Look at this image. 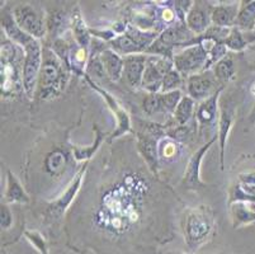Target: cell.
Instances as JSON below:
<instances>
[{"label": "cell", "mask_w": 255, "mask_h": 254, "mask_svg": "<svg viewBox=\"0 0 255 254\" xmlns=\"http://www.w3.org/2000/svg\"><path fill=\"white\" fill-rule=\"evenodd\" d=\"M14 20L22 31L33 38L38 39L45 36L46 25L43 15L31 5H19L14 9Z\"/></svg>", "instance_id": "ba28073f"}, {"label": "cell", "mask_w": 255, "mask_h": 254, "mask_svg": "<svg viewBox=\"0 0 255 254\" xmlns=\"http://www.w3.org/2000/svg\"><path fill=\"white\" fill-rule=\"evenodd\" d=\"M160 15H161V19H163L165 23H171L174 22V19H175V11H174L171 8H163L161 9Z\"/></svg>", "instance_id": "74e56055"}, {"label": "cell", "mask_w": 255, "mask_h": 254, "mask_svg": "<svg viewBox=\"0 0 255 254\" xmlns=\"http://www.w3.org/2000/svg\"><path fill=\"white\" fill-rule=\"evenodd\" d=\"M156 32H143L137 28L129 27L126 33L112 39L111 46L118 55H137L142 51H147V48L156 41Z\"/></svg>", "instance_id": "5b68a950"}, {"label": "cell", "mask_w": 255, "mask_h": 254, "mask_svg": "<svg viewBox=\"0 0 255 254\" xmlns=\"http://www.w3.org/2000/svg\"><path fill=\"white\" fill-rule=\"evenodd\" d=\"M74 32H75L76 41L79 42L80 47L87 48L89 45V33H88V29L85 28V23L83 22L82 17L80 15H76V19L74 22Z\"/></svg>", "instance_id": "d6a6232c"}, {"label": "cell", "mask_w": 255, "mask_h": 254, "mask_svg": "<svg viewBox=\"0 0 255 254\" xmlns=\"http://www.w3.org/2000/svg\"><path fill=\"white\" fill-rule=\"evenodd\" d=\"M238 190L241 196L248 197V201L255 199V172H248L239 176Z\"/></svg>", "instance_id": "484cf974"}, {"label": "cell", "mask_w": 255, "mask_h": 254, "mask_svg": "<svg viewBox=\"0 0 255 254\" xmlns=\"http://www.w3.org/2000/svg\"><path fill=\"white\" fill-rule=\"evenodd\" d=\"M233 215L239 223H250L255 220V201H238L233 206Z\"/></svg>", "instance_id": "cb8c5ba5"}, {"label": "cell", "mask_w": 255, "mask_h": 254, "mask_svg": "<svg viewBox=\"0 0 255 254\" xmlns=\"http://www.w3.org/2000/svg\"><path fill=\"white\" fill-rule=\"evenodd\" d=\"M97 136H96V143L93 144L90 148H79V146H74V155H75L76 160H88L90 159L93 154L96 153L98 146L101 145V141L103 139V134L101 132V130L98 127H96Z\"/></svg>", "instance_id": "f546056e"}, {"label": "cell", "mask_w": 255, "mask_h": 254, "mask_svg": "<svg viewBox=\"0 0 255 254\" xmlns=\"http://www.w3.org/2000/svg\"><path fill=\"white\" fill-rule=\"evenodd\" d=\"M138 193L136 177L127 176L122 183L103 196L101 209L97 214L98 225L116 234L129 229L140 219Z\"/></svg>", "instance_id": "6da1fadb"}, {"label": "cell", "mask_w": 255, "mask_h": 254, "mask_svg": "<svg viewBox=\"0 0 255 254\" xmlns=\"http://www.w3.org/2000/svg\"><path fill=\"white\" fill-rule=\"evenodd\" d=\"M84 171H85V168H83L82 171L79 172L78 176H76V178H75V181H73V183H71L70 187L66 190L65 195L62 196L61 199H60L56 204H55V209H53V211L64 213L65 210H66V207L71 204L73 199L75 197L76 193H78L79 188H80V186H82L83 177H84Z\"/></svg>", "instance_id": "603a6c76"}, {"label": "cell", "mask_w": 255, "mask_h": 254, "mask_svg": "<svg viewBox=\"0 0 255 254\" xmlns=\"http://www.w3.org/2000/svg\"><path fill=\"white\" fill-rule=\"evenodd\" d=\"M138 148L141 154L145 157L147 164L151 167V169H156L157 158H159V150H157L156 140H152L149 136H141L138 140Z\"/></svg>", "instance_id": "7402d4cb"}, {"label": "cell", "mask_w": 255, "mask_h": 254, "mask_svg": "<svg viewBox=\"0 0 255 254\" xmlns=\"http://www.w3.org/2000/svg\"><path fill=\"white\" fill-rule=\"evenodd\" d=\"M45 165L48 173H51L52 176H57V174H60L65 169L66 157H65V154L62 151L55 150L51 154H48L45 160Z\"/></svg>", "instance_id": "4316f807"}, {"label": "cell", "mask_w": 255, "mask_h": 254, "mask_svg": "<svg viewBox=\"0 0 255 254\" xmlns=\"http://www.w3.org/2000/svg\"><path fill=\"white\" fill-rule=\"evenodd\" d=\"M239 13L238 4L233 5H217L212 8V23L217 27L230 28L235 24Z\"/></svg>", "instance_id": "e0dca14e"}, {"label": "cell", "mask_w": 255, "mask_h": 254, "mask_svg": "<svg viewBox=\"0 0 255 254\" xmlns=\"http://www.w3.org/2000/svg\"><path fill=\"white\" fill-rule=\"evenodd\" d=\"M180 84H182V76H180V73L178 70L173 69L170 73L166 74L165 78H164L161 90H163V93L174 92V90H178V88L180 87Z\"/></svg>", "instance_id": "836d02e7"}, {"label": "cell", "mask_w": 255, "mask_h": 254, "mask_svg": "<svg viewBox=\"0 0 255 254\" xmlns=\"http://www.w3.org/2000/svg\"><path fill=\"white\" fill-rule=\"evenodd\" d=\"M250 93H252L253 95H255V80L253 81L252 85H250Z\"/></svg>", "instance_id": "f35d334b"}, {"label": "cell", "mask_w": 255, "mask_h": 254, "mask_svg": "<svg viewBox=\"0 0 255 254\" xmlns=\"http://www.w3.org/2000/svg\"><path fill=\"white\" fill-rule=\"evenodd\" d=\"M20 57L17 46L10 42L1 43V94L9 95L19 89Z\"/></svg>", "instance_id": "7a4b0ae2"}, {"label": "cell", "mask_w": 255, "mask_h": 254, "mask_svg": "<svg viewBox=\"0 0 255 254\" xmlns=\"http://www.w3.org/2000/svg\"><path fill=\"white\" fill-rule=\"evenodd\" d=\"M182 101L180 90L159 94V107L161 112H175L178 104Z\"/></svg>", "instance_id": "f1b7e54d"}, {"label": "cell", "mask_w": 255, "mask_h": 254, "mask_svg": "<svg viewBox=\"0 0 255 254\" xmlns=\"http://www.w3.org/2000/svg\"><path fill=\"white\" fill-rule=\"evenodd\" d=\"M157 150H159V158L166 160V162H171L178 157L179 146L171 140H163L157 146Z\"/></svg>", "instance_id": "1f68e13d"}, {"label": "cell", "mask_w": 255, "mask_h": 254, "mask_svg": "<svg viewBox=\"0 0 255 254\" xmlns=\"http://www.w3.org/2000/svg\"><path fill=\"white\" fill-rule=\"evenodd\" d=\"M13 216H11L10 210L6 205H1V228L3 229H8L10 228L11 223H13Z\"/></svg>", "instance_id": "d590c367"}, {"label": "cell", "mask_w": 255, "mask_h": 254, "mask_svg": "<svg viewBox=\"0 0 255 254\" xmlns=\"http://www.w3.org/2000/svg\"><path fill=\"white\" fill-rule=\"evenodd\" d=\"M85 79H87L88 83H89L90 85H92L93 89H96L97 92L101 93V94L103 95V98L107 101V103H108L110 108L112 109L113 113H115V115L117 116V118H118V129H117V131H116L115 134L112 135V137H118V136H120V135L126 134V132L131 131V122H129V117H128V115H127V113H126V111H125V109L122 108V107H121L120 104L117 103V101H116L115 98H113L112 95L110 94V93H107L106 90L101 89V88H99L98 85H97V84L94 83V81L90 80L89 76L85 75Z\"/></svg>", "instance_id": "4fadbf2b"}, {"label": "cell", "mask_w": 255, "mask_h": 254, "mask_svg": "<svg viewBox=\"0 0 255 254\" xmlns=\"http://www.w3.org/2000/svg\"><path fill=\"white\" fill-rule=\"evenodd\" d=\"M173 59L164 56H149L141 87L150 93H157L163 87L164 78L173 70Z\"/></svg>", "instance_id": "8992f818"}, {"label": "cell", "mask_w": 255, "mask_h": 254, "mask_svg": "<svg viewBox=\"0 0 255 254\" xmlns=\"http://www.w3.org/2000/svg\"><path fill=\"white\" fill-rule=\"evenodd\" d=\"M124 61H125L124 75L126 76L129 85L133 88L141 87L142 79H143V73H145L146 61H147V56L141 55V53H137V55L125 56Z\"/></svg>", "instance_id": "7c38bea8"}, {"label": "cell", "mask_w": 255, "mask_h": 254, "mask_svg": "<svg viewBox=\"0 0 255 254\" xmlns=\"http://www.w3.org/2000/svg\"><path fill=\"white\" fill-rule=\"evenodd\" d=\"M64 76L62 64L55 57L53 52H43V62L38 78L39 97L56 95L65 85Z\"/></svg>", "instance_id": "3957f363"}, {"label": "cell", "mask_w": 255, "mask_h": 254, "mask_svg": "<svg viewBox=\"0 0 255 254\" xmlns=\"http://www.w3.org/2000/svg\"><path fill=\"white\" fill-rule=\"evenodd\" d=\"M175 70L184 75H194L196 71L205 69L208 61V53L202 48V46L194 45L185 48L182 52L174 56Z\"/></svg>", "instance_id": "52a82bcc"}, {"label": "cell", "mask_w": 255, "mask_h": 254, "mask_svg": "<svg viewBox=\"0 0 255 254\" xmlns=\"http://www.w3.org/2000/svg\"><path fill=\"white\" fill-rule=\"evenodd\" d=\"M216 76L211 71L194 74L188 78V94L192 99H203L210 97L211 93H215Z\"/></svg>", "instance_id": "8fae6325"}, {"label": "cell", "mask_w": 255, "mask_h": 254, "mask_svg": "<svg viewBox=\"0 0 255 254\" xmlns=\"http://www.w3.org/2000/svg\"><path fill=\"white\" fill-rule=\"evenodd\" d=\"M194 111L193 99L191 97H183L182 101L178 104L177 109L174 112V117L179 125H185L188 121L191 120Z\"/></svg>", "instance_id": "83f0119b"}, {"label": "cell", "mask_w": 255, "mask_h": 254, "mask_svg": "<svg viewBox=\"0 0 255 254\" xmlns=\"http://www.w3.org/2000/svg\"><path fill=\"white\" fill-rule=\"evenodd\" d=\"M213 74H215L216 79L221 81H229L230 79L234 78V75H235V67H234V60L231 55L227 53L224 59H221L215 65Z\"/></svg>", "instance_id": "d4e9b609"}, {"label": "cell", "mask_w": 255, "mask_h": 254, "mask_svg": "<svg viewBox=\"0 0 255 254\" xmlns=\"http://www.w3.org/2000/svg\"><path fill=\"white\" fill-rule=\"evenodd\" d=\"M103 69L106 74L112 79L113 81L120 80L121 76L124 75L125 61L124 59L113 50H104L99 56Z\"/></svg>", "instance_id": "9a60e30c"}, {"label": "cell", "mask_w": 255, "mask_h": 254, "mask_svg": "<svg viewBox=\"0 0 255 254\" xmlns=\"http://www.w3.org/2000/svg\"><path fill=\"white\" fill-rule=\"evenodd\" d=\"M250 121H253V122L255 121V108H254V111H253L252 115H250Z\"/></svg>", "instance_id": "ab89813d"}, {"label": "cell", "mask_w": 255, "mask_h": 254, "mask_svg": "<svg viewBox=\"0 0 255 254\" xmlns=\"http://www.w3.org/2000/svg\"><path fill=\"white\" fill-rule=\"evenodd\" d=\"M5 201L9 204H15V202H28L29 199L25 191L23 190L19 182L17 181L10 171H8V186H6V192H5Z\"/></svg>", "instance_id": "44dd1931"}, {"label": "cell", "mask_w": 255, "mask_h": 254, "mask_svg": "<svg viewBox=\"0 0 255 254\" xmlns=\"http://www.w3.org/2000/svg\"><path fill=\"white\" fill-rule=\"evenodd\" d=\"M212 8L207 3L203 1H197L194 5H192L191 10L188 11L185 22L187 27L194 33H203L210 28V23L212 22Z\"/></svg>", "instance_id": "30bf717a"}, {"label": "cell", "mask_w": 255, "mask_h": 254, "mask_svg": "<svg viewBox=\"0 0 255 254\" xmlns=\"http://www.w3.org/2000/svg\"><path fill=\"white\" fill-rule=\"evenodd\" d=\"M234 120V111L230 107H222L221 115H220L219 121V139H220V149H221V169L224 171L225 168V146H226L227 135L230 132L231 126H233Z\"/></svg>", "instance_id": "ac0fdd59"}, {"label": "cell", "mask_w": 255, "mask_h": 254, "mask_svg": "<svg viewBox=\"0 0 255 254\" xmlns=\"http://www.w3.org/2000/svg\"><path fill=\"white\" fill-rule=\"evenodd\" d=\"M23 51H24V61L22 66L23 89L25 94L31 98L38 83L43 62V50L38 39L33 38L23 47Z\"/></svg>", "instance_id": "277c9868"}, {"label": "cell", "mask_w": 255, "mask_h": 254, "mask_svg": "<svg viewBox=\"0 0 255 254\" xmlns=\"http://www.w3.org/2000/svg\"><path fill=\"white\" fill-rule=\"evenodd\" d=\"M143 108L147 113H155V112L160 111L159 107V94L157 93H150L147 97H146L145 102H143Z\"/></svg>", "instance_id": "e575fe53"}, {"label": "cell", "mask_w": 255, "mask_h": 254, "mask_svg": "<svg viewBox=\"0 0 255 254\" xmlns=\"http://www.w3.org/2000/svg\"><path fill=\"white\" fill-rule=\"evenodd\" d=\"M221 92L222 88H220L210 98H207L203 103L199 104L198 108L196 109L197 122L203 129H205L206 126L215 125V118L217 116V101H219Z\"/></svg>", "instance_id": "5bb4252c"}, {"label": "cell", "mask_w": 255, "mask_h": 254, "mask_svg": "<svg viewBox=\"0 0 255 254\" xmlns=\"http://www.w3.org/2000/svg\"><path fill=\"white\" fill-rule=\"evenodd\" d=\"M87 57H88V53H87V48L84 47H79L78 50L74 52V62H78L80 64V66L85 64L87 61Z\"/></svg>", "instance_id": "8d00e7d4"}, {"label": "cell", "mask_w": 255, "mask_h": 254, "mask_svg": "<svg viewBox=\"0 0 255 254\" xmlns=\"http://www.w3.org/2000/svg\"><path fill=\"white\" fill-rule=\"evenodd\" d=\"M215 140H216V136L213 137L211 141H208L205 146H202V148L199 149V150L194 154L193 157H192L191 162H189V164H188L187 167V172H185V176H184V182L188 186H192V187L196 186L197 187L198 185H201V181H199V167H201V162H202L203 159V155L207 153L208 148L212 145Z\"/></svg>", "instance_id": "2e32d148"}, {"label": "cell", "mask_w": 255, "mask_h": 254, "mask_svg": "<svg viewBox=\"0 0 255 254\" xmlns=\"http://www.w3.org/2000/svg\"><path fill=\"white\" fill-rule=\"evenodd\" d=\"M236 28L244 31H253L255 28V0L244 3L239 9L238 17L235 22Z\"/></svg>", "instance_id": "ffe728a7"}, {"label": "cell", "mask_w": 255, "mask_h": 254, "mask_svg": "<svg viewBox=\"0 0 255 254\" xmlns=\"http://www.w3.org/2000/svg\"><path fill=\"white\" fill-rule=\"evenodd\" d=\"M1 24H3L4 31L8 34L9 38L13 39V42L18 43L22 47H24L28 42H31L33 39V37H31L29 34H27L24 31L20 29L19 25L14 20V17H10L9 14L4 15L3 19H1Z\"/></svg>", "instance_id": "d6986e66"}, {"label": "cell", "mask_w": 255, "mask_h": 254, "mask_svg": "<svg viewBox=\"0 0 255 254\" xmlns=\"http://www.w3.org/2000/svg\"><path fill=\"white\" fill-rule=\"evenodd\" d=\"M212 228V220L205 209L189 211L185 218V233L189 243L202 242Z\"/></svg>", "instance_id": "9c48e42d"}, {"label": "cell", "mask_w": 255, "mask_h": 254, "mask_svg": "<svg viewBox=\"0 0 255 254\" xmlns=\"http://www.w3.org/2000/svg\"><path fill=\"white\" fill-rule=\"evenodd\" d=\"M247 39L244 38V36L241 34L240 29L239 28H233L226 39L224 41V45L226 46L227 48L234 51H241L243 48L247 47Z\"/></svg>", "instance_id": "4dcf8cb0"}]
</instances>
